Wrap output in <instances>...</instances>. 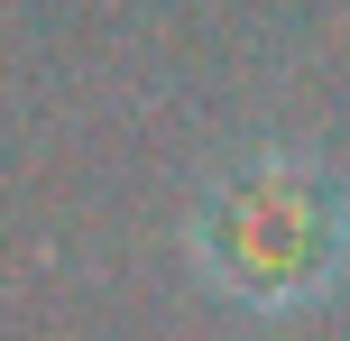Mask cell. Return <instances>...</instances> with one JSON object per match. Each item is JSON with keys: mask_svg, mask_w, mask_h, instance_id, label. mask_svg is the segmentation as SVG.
<instances>
[{"mask_svg": "<svg viewBox=\"0 0 350 341\" xmlns=\"http://www.w3.org/2000/svg\"><path fill=\"white\" fill-rule=\"evenodd\" d=\"M193 258L221 295H240L258 314H295L314 295H332L350 268L341 176H323L304 157H258L240 176H221L193 213Z\"/></svg>", "mask_w": 350, "mask_h": 341, "instance_id": "1", "label": "cell"}]
</instances>
